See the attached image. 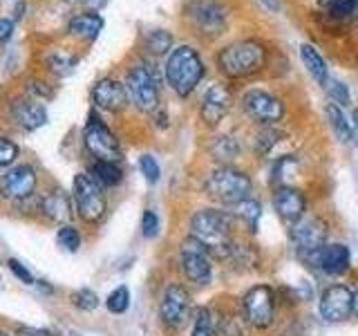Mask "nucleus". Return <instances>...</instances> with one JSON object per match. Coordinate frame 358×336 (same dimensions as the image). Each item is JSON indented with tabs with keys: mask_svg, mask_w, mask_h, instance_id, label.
Instances as JSON below:
<instances>
[{
	"mask_svg": "<svg viewBox=\"0 0 358 336\" xmlns=\"http://www.w3.org/2000/svg\"><path fill=\"white\" fill-rule=\"evenodd\" d=\"M235 224L238 220L233 218V213L220 206H206L193 213L188 229L195 240L206 244V249L213 253L215 260H227L231 246L235 244Z\"/></svg>",
	"mask_w": 358,
	"mask_h": 336,
	"instance_id": "obj_1",
	"label": "nucleus"
},
{
	"mask_svg": "<svg viewBox=\"0 0 358 336\" xmlns=\"http://www.w3.org/2000/svg\"><path fill=\"white\" fill-rule=\"evenodd\" d=\"M271 50L262 38H238L227 45H222L215 63L217 70L227 78H249L253 74H260L268 65Z\"/></svg>",
	"mask_w": 358,
	"mask_h": 336,
	"instance_id": "obj_2",
	"label": "nucleus"
},
{
	"mask_svg": "<svg viewBox=\"0 0 358 336\" xmlns=\"http://www.w3.org/2000/svg\"><path fill=\"white\" fill-rule=\"evenodd\" d=\"M206 76V61L201 52L190 43H179L166 56L164 63V78L168 88L177 97H190L199 88Z\"/></svg>",
	"mask_w": 358,
	"mask_h": 336,
	"instance_id": "obj_3",
	"label": "nucleus"
},
{
	"mask_svg": "<svg viewBox=\"0 0 358 336\" xmlns=\"http://www.w3.org/2000/svg\"><path fill=\"white\" fill-rule=\"evenodd\" d=\"M204 190L213 202L231 209L238 202L253 197V179L235 164L215 166L204 179Z\"/></svg>",
	"mask_w": 358,
	"mask_h": 336,
	"instance_id": "obj_4",
	"label": "nucleus"
},
{
	"mask_svg": "<svg viewBox=\"0 0 358 336\" xmlns=\"http://www.w3.org/2000/svg\"><path fill=\"white\" fill-rule=\"evenodd\" d=\"M123 83H126L130 101L137 110L155 112L159 108V76L150 63H134Z\"/></svg>",
	"mask_w": 358,
	"mask_h": 336,
	"instance_id": "obj_5",
	"label": "nucleus"
},
{
	"mask_svg": "<svg viewBox=\"0 0 358 336\" xmlns=\"http://www.w3.org/2000/svg\"><path fill=\"white\" fill-rule=\"evenodd\" d=\"M240 106L251 121L260 126H278L287 117V104L282 97L264 88H249L240 99Z\"/></svg>",
	"mask_w": 358,
	"mask_h": 336,
	"instance_id": "obj_6",
	"label": "nucleus"
},
{
	"mask_svg": "<svg viewBox=\"0 0 358 336\" xmlns=\"http://www.w3.org/2000/svg\"><path fill=\"white\" fill-rule=\"evenodd\" d=\"M278 294L271 285H253L242 296V316L255 330H268L275 323Z\"/></svg>",
	"mask_w": 358,
	"mask_h": 336,
	"instance_id": "obj_7",
	"label": "nucleus"
},
{
	"mask_svg": "<svg viewBox=\"0 0 358 336\" xmlns=\"http://www.w3.org/2000/svg\"><path fill=\"white\" fill-rule=\"evenodd\" d=\"M74 204L76 213L87 224H96L106 216L108 200L103 193V186L90 173H78L74 177Z\"/></svg>",
	"mask_w": 358,
	"mask_h": 336,
	"instance_id": "obj_8",
	"label": "nucleus"
},
{
	"mask_svg": "<svg viewBox=\"0 0 358 336\" xmlns=\"http://www.w3.org/2000/svg\"><path fill=\"white\" fill-rule=\"evenodd\" d=\"M213 260H215V258L206 249V244L195 240L193 235H188L182 242V249H179V269H182V274L188 283H193L197 287L210 285Z\"/></svg>",
	"mask_w": 358,
	"mask_h": 336,
	"instance_id": "obj_9",
	"label": "nucleus"
},
{
	"mask_svg": "<svg viewBox=\"0 0 358 336\" xmlns=\"http://www.w3.org/2000/svg\"><path fill=\"white\" fill-rule=\"evenodd\" d=\"M289 240L294 251L298 255V260L302 262L305 258H309L311 253L320 251L329 240V227L327 222L318 216H307L298 220L296 224L289 227Z\"/></svg>",
	"mask_w": 358,
	"mask_h": 336,
	"instance_id": "obj_10",
	"label": "nucleus"
},
{
	"mask_svg": "<svg viewBox=\"0 0 358 336\" xmlns=\"http://www.w3.org/2000/svg\"><path fill=\"white\" fill-rule=\"evenodd\" d=\"M83 144L96 162H121V144L96 115H90L83 128Z\"/></svg>",
	"mask_w": 358,
	"mask_h": 336,
	"instance_id": "obj_11",
	"label": "nucleus"
},
{
	"mask_svg": "<svg viewBox=\"0 0 358 336\" xmlns=\"http://www.w3.org/2000/svg\"><path fill=\"white\" fill-rule=\"evenodd\" d=\"M193 316V296L182 283H171L159 300V318L168 330H182Z\"/></svg>",
	"mask_w": 358,
	"mask_h": 336,
	"instance_id": "obj_12",
	"label": "nucleus"
},
{
	"mask_svg": "<svg viewBox=\"0 0 358 336\" xmlns=\"http://www.w3.org/2000/svg\"><path fill=\"white\" fill-rule=\"evenodd\" d=\"M188 18L199 34L217 36L229 25V9L220 0H193L188 7Z\"/></svg>",
	"mask_w": 358,
	"mask_h": 336,
	"instance_id": "obj_13",
	"label": "nucleus"
},
{
	"mask_svg": "<svg viewBox=\"0 0 358 336\" xmlns=\"http://www.w3.org/2000/svg\"><path fill=\"white\" fill-rule=\"evenodd\" d=\"M233 108V90L227 83H210L199 104V119L206 128H217Z\"/></svg>",
	"mask_w": 358,
	"mask_h": 336,
	"instance_id": "obj_14",
	"label": "nucleus"
},
{
	"mask_svg": "<svg viewBox=\"0 0 358 336\" xmlns=\"http://www.w3.org/2000/svg\"><path fill=\"white\" fill-rule=\"evenodd\" d=\"M352 302L354 291L343 283H336L322 289L318 298V314L324 323H343L352 316Z\"/></svg>",
	"mask_w": 358,
	"mask_h": 336,
	"instance_id": "obj_15",
	"label": "nucleus"
},
{
	"mask_svg": "<svg viewBox=\"0 0 358 336\" xmlns=\"http://www.w3.org/2000/svg\"><path fill=\"white\" fill-rule=\"evenodd\" d=\"M273 209L287 227L307 216V197L300 188L285 184L273 190Z\"/></svg>",
	"mask_w": 358,
	"mask_h": 336,
	"instance_id": "obj_16",
	"label": "nucleus"
},
{
	"mask_svg": "<svg viewBox=\"0 0 358 336\" xmlns=\"http://www.w3.org/2000/svg\"><path fill=\"white\" fill-rule=\"evenodd\" d=\"M92 101L99 110L121 112L130 104V94H128V88L123 81L112 78V76H103V78H99L92 88Z\"/></svg>",
	"mask_w": 358,
	"mask_h": 336,
	"instance_id": "obj_17",
	"label": "nucleus"
},
{
	"mask_svg": "<svg viewBox=\"0 0 358 336\" xmlns=\"http://www.w3.org/2000/svg\"><path fill=\"white\" fill-rule=\"evenodd\" d=\"M350 265H352L350 246L343 242H327L318 253L316 272H320L324 276H331V278H338L350 272Z\"/></svg>",
	"mask_w": 358,
	"mask_h": 336,
	"instance_id": "obj_18",
	"label": "nucleus"
},
{
	"mask_svg": "<svg viewBox=\"0 0 358 336\" xmlns=\"http://www.w3.org/2000/svg\"><path fill=\"white\" fill-rule=\"evenodd\" d=\"M36 184H38L36 171H34L29 164H20L16 168H11V171L3 177L0 188H3V193L11 200H27L34 195Z\"/></svg>",
	"mask_w": 358,
	"mask_h": 336,
	"instance_id": "obj_19",
	"label": "nucleus"
},
{
	"mask_svg": "<svg viewBox=\"0 0 358 336\" xmlns=\"http://www.w3.org/2000/svg\"><path fill=\"white\" fill-rule=\"evenodd\" d=\"M11 121L22 130H38L48 123V110L38 99H27L20 97L11 104Z\"/></svg>",
	"mask_w": 358,
	"mask_h": 336,
	"instance_id": "obj_20",
	"label": "nucleus"
},
{
	"mask_svg": "<svg viewBox=\"0 0 358 336\" xmlns=\"http://www.w3.org/2000/svg\"><path fill=\"white\" fill-rule=\"evenodd\" d=\"M41 211H43V216L48 220L65 224L67 220L72 218V200L61 188L50 190V193H45L43 200H41Z\"/></svg>",
	"mask_w": 358,
	"mask_h": 336,
	"instance_id": "obj_21",
	"label": "nucleus"
},
{
	"mask_svg": "<svg viewBox=\"0 0 358 336\" xmlns=\"http://www.w3.org/2000/svg\"><path fill=\"white\" fill-rule=\"evenodd\" d=\"M101 29H103V16H101L99 11H83V14L72 16L70 22H67V31L87 43L96 41Z\"/></svg>",
	"mask_w": 358,
	"mask_h": 336,
	"instance_id": "obj_22",
	"label": "nucleus"
},
{
	"mask_svg": "<svg viewBox=\"0 0 358 336\" xmlns=\"http://www.w3.org/2000/svg\"><path fill=\"white\" fill-rule=\"evenodd\" d=\"M300 61L305 65V70L309 72V76L316 81L320 88H327L329 83V67H327V61L322 59V54L318 52L316 45L311 43H302L300 45Z\"/></svg>",
	"mask_w": 358,
	"mask_h": 336,
	"instance_id": "obj_23",
	"label": "nucleus"
},
{
	"mask_svg": "<svg viewBox=\"0 0 358 336\" xmlns=\"http://www.w3.org/2000/svg\"><path fill=\"white\" fill-rule=\"evenodd\" d=\"M208 153H210L213 160L217 162V166H227V164H233L242 155V144L235 134L220 132L217 137L210 139Z\"/></svg>",
	"mask_w": 358,
	"mask_h": 336,
	"instance_id": "obj_24",
	"label": "nucleus"
},
{
	"mask_svg": "<svg viewBox=\"0 0 358 336\" xmlns=\"http://www.w3.org/2000/svg\"><path fill=\"white\" fill-rule=\"evenodd\" d=\"M324 117H327L329 128L334 130L336 137H338V141L352 144L356 139V128H354L352 119L347 117L345 108H341L338 104H334V101H331V104L324 106Z\"/></svg>",
	"mask_w": 358,
	"mask_h": 336,
	"instance_id": "obj_25",
	"label": "nucleus"
},
{
	"mask_svg": "<svg viewBox=\"0 0 358 336\" xmlns=\"http://www.w3.org/2000/svg\"><path fill=\"white\" fill-rule=\"evenodd\" d=\"M229 211L233 213V218L238 220V222H242L251 233L257 231V224H260V218H262V204H260V200L246 197V200L238 202L235 206H231Z\"/></svg>",
	"mask_w": 358,
	"mask_h": 336,
	"instance_id": "obj_26",
	"label": "nucleus"
},
{
	"mask_svg": "<svg viewBox=\"0 0 358 336\" xmlns=\"http://www.w3.org/2000/svg\"><path fill=\"white\" fill-rule=\"evenodd\" d=\"M143 48L152 56H168V54H171V50L175 48L173 31L162 29V27L148 29L143 34Z\"/></svg>",
	"mask_w": 358,
	"mask_h": 336,
	"instance_id": "obj_27",
	"label": "nucleus"
},
{
	"mask_svg": "<svg viewBox=\"0 0 358 336\" xmlns=\"http://www.w3.org/2000/svg\"><path fill=\"white\" fill-rule=\"evenodd\" d=\"M90 175H92L103 188H115L123 182V171L115 162H94L92 173Z\"/></svg>",
	"mask_w": 358,
	"mask_h": 336,
	"instance_id": "obj_28",
	"label": "nucleus"
},
{
	"mask_svg": "<svg viewBox=\"0 0 358 336\" xmlns=\"http://www.w3.org/2000/svg\"><path fill=\"white\" fill-rule=\"evenodd\" d=\"M78 59L74 54L65 52V50H54L48 54V67L56 74V76H67L72 74V70L76 67Z\"/></svg>",
	"mask_w": 358,
	"mask_h": 336,
	"instance_id": "obj_29",
	"label": "nucleus"
},
{
	"mask_svg": "<svg viewBox=\"0 0 358 336\" xmlns=\"http://www.w3.org/2000/svg\"><path fill=\"white\" fill-rule=\"evenodd\" d=\"M280 137H285V132L278 126H260V132L253 139V148L260 155H268L273 150V146L280 141Z\"/></svg>",
	"mask_w": 358,
	"mask_h": 336,
	"instance_id": "obj_30",
	"label": "nucleus"
},
{
	"mask_svg": "<svg viewBox=\"0 0 358 336\" xmlns=\"http://www.w3.org/2000/svg\"><path fill=\"white\" fill-rule=\"evenodd\" d=\"M190 336H215V316L208 307H199L195 312Z\"/></svg>",
	"mask_w": 358,
	"mask_h": 336,
	"instance_id": "obj_31",
	"label": "nucleus"
},
{
	"mask_svg": "<svg viewBox=\"0 0 358 336\" xmlns=\"http://www.w3.org/2000/svg\"><path fill=\"white\" fill-rule=\"evenodd\" d=\"M106 307L112 314H126L128 307H130V289L126 285H119L117 289H112L108 294Z\"/></svg>",
	"mask_w": 358,
	"mask_h": 336,
	"instance_id": "obj_32",
	"label": "nucleus"
},
{
	"mask_svg": "<svg viewBox=\"0 0 358 336\" xmlns=\"http://www.w3.org/2000/svg\"><path fill=\"white\" fill-rule=\"evenodd\" d=\"M324 90L329 92V97H331L334 104H338L341 108H347V106L352 104L350 85L343 83V81H338V78H329V83H327V88H324Z\"/></svg>",
	"mask_w": 358,
	"mask_h": 336,
	"instance_id": "obj_33",
	"label": "nucleus"
},
{
	"mask_svg": "<svg viewBox=\"0 0 358 336\" xmlns=\"http://www.w3.org/2000/svg\"><path fill=\"white\" fill-rule=\"evenodd\" d=\"M327 14L336 20H350L358 16V0H336L331 7H327Z\"/></svg>",
	"mask_w": 358,
	"mask_h": 336,
	"instance_id": "obj_34",
	"label": "nucleus"
},
{
	"mask_svg": "<svg viewBox=\"0 0 358 336\" xmlns=\"http://www.w3.org/2000/svg\"><path fill=\"white\" fill-rule=\"evenodd\" d=\"M56 240H59V244L65 251L74 253V251H78V246H81V233H78L72 224H63L59 233H56Z\"/></svg>",
	"mask_w": 358,
	"mask_h": 336,
	"instance_id": "obj_35",
	"label": "nucleus"
},
{
	"mask_svg": "<svg viewBox=\"0 0 358 336\" xmlns=\"http://www.w3.org/2000/svg\"><path fill=\"white\" fill-rule=\"evenodd\" d=\"M139 168H141V175L145 177V182H148V184L159 182L162 166H159V162H157L152 155H141L139 157Z\"/></svg>",
	"mask_w": 358,
	"mask_h": 336,
	"instance_id": "obj_36",
	"label": "nucleus"
},
{
	"mask_svg": "<svg viewBox=\"0 0 358 336\" xmlns=\"http://www.w3.org/2000/svg\"><path fill=\"white\" fill-rule=\"evenodd\" d=\"M159 229H162V222H159V216L152 211V209H145L143 216H141V235L143 238H157L159 235Z\"/></svg>",
	"mask_w": 358,
	"mask_h": 336,
	"instance_id": "obj_37",
	"label": "nucleus"
},
{
	"mask_svg": "<svg viewBox=\"0 0 358 336\" xmlns=\"http://www.w3.org/2000/svg\"><path fill=\"white\" fill-rule=\"evenodd\" d=\"M72 302H74V307L83 312H94L99 307V296L92 289H78L72 294Z\"/></svg>",
	"mask_w": 358,
	"mask_h": 336,
	"instance_id": "obj_38",
	"label": "nucleus"
},
{
	"mask_svg": "<svg viewBox=\"0 0 358 336\" xmlns=\"http://www.w3.org/2000/svg\"><path fill=\"white\" fill-rule=\"evenodd\" d=\"M18 146L7 139V137H0V168H5V166H11L16 162V157H18Z\"/></svg>",
	"mask_w": 358,
	"mask_h": 336,
	"instance_id": "obj_39",
	"label": "nucleus"
},
{
	"mask_svg": "<svg viewBox=\"0 0 358 336\" xmlns=\"http://www.w3.org/2000/svg\"><path fill=\"white\" fill-rule=\"evenodd\" d=\"M9 269H11V274H14L18 280H22V283H25V285H31V283H34L31 274H29L27 269L16 260V258H11V260H9Z\"/></svg>",
	"mask_w": 358,
	"mask_h": 336,
	"instance_id": "obj_40",
	"label": "nucleus"
},
{
	"mask_svg": "<svg viewBox=\"0 0 358 336\" xmlns=\"http://www.w3.org/2000/svg\"><path fill=\"white\" fill-rule=\"evenodd\" d=\"M11 36H14V20L0 18V43H7Z\"/></svg>",
	"mask_w": 358,
	"mask_h": 336,
	"instance_id": "obj_41",
	"label": "nucleus"
},
{
	"mask_svg": "<svg viewBox=\"0 0 358 336\" xmlns=\"http://www.w3.org/2000/svg\"><path fill=\"white\" fill-rule=\"evenodd\" d=\"M16 336H56L50 330H41V328H18Z\"/></svg>",
	"mask_w": 358,
	"mask_h": 336,
	"instance_id": "obj_42",
	"label": "nucleus"
},
{
	"mask_svg": "<svg viewBox=\"0 0 358 336\" xmlns=\"http://www.w3.org/2000/svg\"><path fill=\"white\" fill-rule=\"evenodd\" d=\"M76 3L85 5L90 11H99L101 7H106V5H108V0H76Z\"/></svg>",
	"mask_w": 358,
	"mask_h": 336,
	"instance_id": "obj_43",
	"label": "nucleus"
},
{
	"mask_svg": "<svg viewBox=\"0 0 358 336\" xmlns=\"http://www.w3.org/2000/svg\"><path fill=\"white\" fill-rule=\"evenodd\" d=\"M352 316L358 318V289L354 291V302H352Z\"/></svg>",
	"mask_w": 358,
	"mask_h": 336,
	"instance_id": "obj_44",
	"label": "nucleus"
},
{
	"mask_svg": "<svg viewBox=\"0 0 358 336\" xmlns=\"http://www.w3.org/2000/svg\"><path fill=\"white\" fill-rule=\"evenodd\" d=\"M22 11H25V3L16 5V9H14V18H16V20H20V18H22Z\"/></svg>",
	"mask_w": 358,
	"mask_h": 336,
	"instance_id": "obj_45",
	"label": "nucleus"
},
{
	"mask_svg": "<svg viewBox=\"0 0 358 336\" xmlns=\"http://www.w3.org/2000/svg\"><path fill=\"white\" fill-rule=\"evenodd\" d=\"M316 3H318L322 9H327V7H331V5L336 3V0H316Z\"/></svg>",
	"mask_w": 358,
	"mask_h": 336,
	"instance_id": "obj_46",
	"label": "nucleus"
},
{
	"mask_svg": "<svg viewBox=\"0 0 358 336\" xmlns=\"http://www.w3.org/2000/svg\"><path fill=\"white\" fill-rule=\"evenodd\" d=\"M354 128L358 130V110H354Z\"/></svg>",
	"mask_w": 358,
	"mask_h": 336,
	"instance_id": "obj_47",
	"label": "nucleus"
},
{
	"mask_svg": "<svg viewBox=\"0 0 358 336\" xmlns=\"http://www.w3.org/2000/svg\"><path fill=\"white\" fill-rule=\"evenodd\" d=\"M356 144H358V130H356Z\"/></svg>",
	"mask_w": 358,
	"mask_h": 336,
	"instance_id": "obj_48",
	"label": "nucleus"
},
{
	"mask_svg": "<svg viewBox=\"0 0 358 336\" xmlns=\"http://www.w3.org/2000/svg\"><path fill=\"white\" fill-rule=\"evenodd\" d=\"M0 336H7V334H5V332H0Z\"/></svg>",
	"mask_w": 358,
	"mask_h": 336,
	"instance_id": "obj_49",
	"label": "nucleus"
},
{
	"mask_svg": "<svg viewBox=\"0 0 358 336\" xmlns=\"http://www.w3.org/2000/svg\"><path fill=\"white\" fill-rule=\"evenodd\" d=\"M356 18H358V16H356Z\"/></svg>",
	"mask_w": 358,
	"mask_h": 336,
	"instance_id": "obj_50",
	"label": "nucleus"
}]
</instances>
